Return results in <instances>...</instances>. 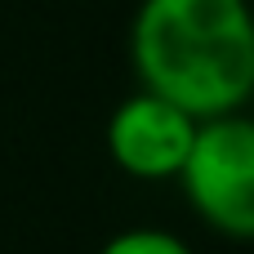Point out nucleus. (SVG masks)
<instances>
[{"instance_id":"1","label":"nucleus","mask_w":254,"mask_h":254,"mask_svg":"<svg viewBox=\"0 0 254 254\" xmlns=\"http://www.w3.org/2000/svg\"><path fill=\"white\" fill-rule=\"evenodd\" d=\"M129 63L138 89L170 98L192 121L241 112L254 98L250 0H138Z\"/></svg>"},{"instance_id":"4","label":"nucleus","mask_w":254,"mask_h":254,"mask_svg":"<svg viewBox=\"0 0 254 254\" xmlns=\"http://www.w3.org/2000/svg\"><path fill=\"white\" fill-rule=\"evenodd\" d=\"M98 254H192V250L165 228H125L112 241H103Z\"/></svg>"},{"instance_id":"2","label":"nucleus","mask_w":254,"mask_h":254,"mask_svg":"<svg viewBox=\"0 0 254 254\" xmlns=\"http://www.w3.org/2000/svg\"><path fill=\"white\" fill-rule=\"evenodd\" d=\"M179 183L205 228L232 241H254V116L228 112L196 121Z\"/></svg>"},{"instance_id":"3","label":"nucleus","mask_w":254,"mask_h":254,"mask_svg":"<svg viewBox=\"0 0 254 254\" xmlns=\"http://www.w3.org/2000/svg\"><path fill=\"white\" fill-rule=\"evenodd\" d=\"M192 134H196V121L183 107H174L152 89H138L116 103V112L107 116L103 143L116 170H125L138 183H161V179H179L192 152Z\"/></svg>"}]
</instances>
